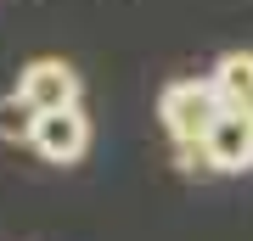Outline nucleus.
Returning <instances> with one entry per match:
<instances>
[{
	"label": "nucleus",
	"mask_w": 253,
	"mask_h": 241,
	"mask_svg": "<svg viewBox=\"0 0 253 241\" xmlns=\"http://www.w3.org/2000/svg\"><path fill=\"white\" fill-rule=\"evenodd\" d=\"M28 146H34L45 163H79L90 152V118L79 107H62V112H40L34 118V135H28Z\"/></svg>",
	"instance_id": "f03ea898"
},
{
	"label": "nucleus",
	"mask_w": 253,
	"mask_h": 241,
	"mask_svg": "<svg viewBox=\"0 0 253 241\" xmlns=\"http://www.w3.org/2000/svg\"><path fill=\"white\" fill-rule=\"evenodd\" d=\"M219 112L225 107H219V96H214L208 79H174L158 96V118H163V129H169V140H203Z\"/></svg>",
	"instance_id": "f257e3e1"
},
{
	"label": "nucleus",
	"mask_w": 253,
	"mask_h": 241,
	"mask_svg": "<svg viewBox=\"0 0 253 241\" xmlns=\"http://www.w3.org/2000/svg\"><path fill=\"white\" fill-rule=\"evenodd\" d=\"M208 84H214L219 107L248 112V107H253V51H225V56L214 62V73H208Z\"/></svg>",
	"instance_id": "39448f33"
},
{
	"label": "nucleus",
	"mask_w": 253,
	"mask_h": 241,
	"mask_svg": "<svg viewBox=\"0 0 253 241\" xmlns=\"http://www.w3.org/2000/svg\"><path fill=\"white\" fill-rule=\"evenodd\" d=\"M248 118H253V107H248Z\"/></svg>",
	"instance_id": "0eeeda50"
},
{
	"label": "nucleus",
	"mask_w": 253,
	"mask_h": 241,
	"mask_svg": "<svg viewBox=\"0 0 253 241\" xmlns=\"http://www.w3.org/2000/svg\"><path fill=\"white\" fill-rule=\"evenodd\" d=\"M203 152H208V163H214V174H248L253 169V118L225 107L214 124H208Z\"/></svg>",
	"instance_id": "20e7f679"
},
{
	"label": "nucleus",
	"mask_w": 253,
	"mask_h": 241,
	"mask_svg": "<svg viewBox=\"0 0 253 241\" xmlns=\"http://www.w3.org/2000/svg\"><path fill=\"white\" fill-rule=\"evenodd\" d=\"M34 107H28L23 96H6L0 101V140H28V135H34Z\"/></svg>",
	"instance_id": "423d86ee"
},
{
	"label": "nucleus",
	"mask_w": 253,
	"mask_h": 241,
	"mask_svg": "<svg viewBox=\"0 0 253 241\" xmlns=\"http://www.w3.org/2000/svg\"><path fill=\"white\" fill-rule=\"evenodd\" d=\"M17 96L28 101L34 112H62V107H79V73L56 56H40V62L23 68L17 79Z\"/></svg>",
	"instance_id": "7ed1b4c3"
}]
</instances>
